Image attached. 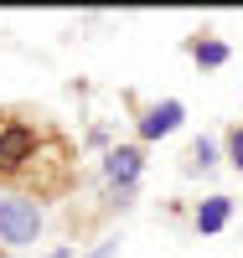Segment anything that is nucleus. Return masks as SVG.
Here are the masks:
<instances>
[{"label": "nucleus", "instance_id": "f03ea898", "mask_svg": "<svg viewBox=\"0 0 243 258\" xmlns=\"http://www.w3.org/2000/svg\"><path fill=\"white\" fill-rule=\"evenodd\" d=\"M31 150H36L31 129H21V124H6V129H0V170H16Z\"/></svg>", "mask_w": 243, "mask_h": 258}, {"label": "nucleus", "instance_id": "423d86ee", "mask_svg": "<svg viewBox=\"0 0 243 258\" xmlns=\"http://www.w3.org/2000/svg\"><path fill=\"white\" fill-rule=\"evenodd\" d=\"M223 57H228V47H223V41H202V47H197V62H207V68H217Z\"/></svg>", "mask_w": 243, "mask_h": 258}, {"label": "nucleus", "instance_id": "7ed1b4c3", "mask_svg": "<svg viewBox=\"0 0 243 258\" xmlns=\"http://www.w3.org/2000/svg\"><path fill=\"white\" fill-rule=\"evenodd\" d=\"M176 124H181V103H156V109L145 114V124H140V129H145L150 140H161V135H171Z\"/></svg>", "mask_w": 243, "mask_h": 258}, {"label": "nucleus", "instance_id": "39448f33", "mask_svg": "<svg viewBox=\"0 0 243 258\" xmlns=\"http://www.w3.org/2000/svg\"><path fill=\"white\" fill-rule=\"evenodd\" d=\"M223 222H228V202H223V197H212L202 212H197V227H202V232H217Z\"/></svg>", "mask_w": 243, "mask_h": 258}, {"label": "nucleus", "instance_id": "6e6552de", "mask_svg": "<svg viewBox=\"0 0 243 258\" xmlns=\"http://www.w3.org/2000/svg\"><path fill=\"white\" fill-rule=\"evenodd\" d=\"M93 258H114V243H104V248H99V253H93Z\"/></svg>", "mask_w": 243, "mask_h": 258}, {"label": "nucleus", "instance_id": "0eeeda50", "mask_svg": "<svg viewBox=\"0 0 243 258\" xmlns=\"http://www.w3.org/2000/svg\"><path fill=\"white\" fill-rule=\"evenodd\" d=\"M233 160L243 165V129H238V135H233Z\"/></svg>", "mask_w": 243, "mask_h": 258}, {"label": "nucleus", "instance_id": "20e7f679", "mask_svg": "<svg viewBox=\"0 0 243 258\" xmlns=\"http://www.w3.org/2000/svg\"><path fill=\"white\" fill-rule=\"evenodd\" d=\"M104 170H109V181H114V186H129V181L140 176V155H135V150H114Z\"/></svg>", "mask_w": 243, "mask_h": 258}, {"label": "nucleus", "instance_id": "f257e3e1", "mask_svg": "<svg viewBox=\"0 0 243 258\" xmlns=\"http://www.w3.org/2000/svg\"><path fill=\"white\" fill-rule=\"evenodd\" d=\"M41 232V207L21 191H0V243L6 248H26Z\"/></svg>", "mask_w": 243, "mask_h": 258}]
</instances>
